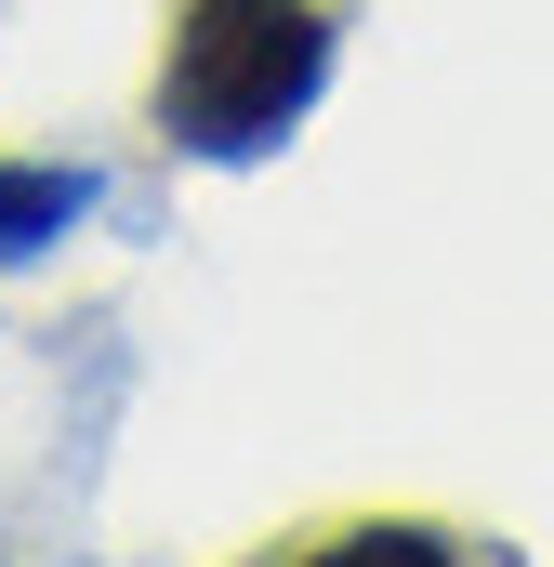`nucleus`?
<instances>
[{
    "mask_svg": "<svg viewBox=\"0 0 554 567\" xmlns=\"http://www.w3.org/2000/svg\"><path fill=\"white\" fill-rule=\"evenodd\" d=\"M330 53H343V0H172L145 120H158L172 158L252 172L317 120Z\"/></svg>",
    "mask_w": 554,
    "mask_h": 567,
    "instance_id": "obj_1",
    "label": "nucleus"
},
{
    "mask_svg": "<svg viewBox=\"0 0 554 567\" xmlns=\"http://www.w3.org/2000/svg\"><path fill=\"white\" fill-rule=\"evenodd\" d=\"M252 567H489V555L462 528H435V515H330V528L265 542Z\"/></svg>",
    "mask_w": 554,
    "mask_h": 567,
    "instance_id": "obj_2",
    "label": "nucleus"
},
{
    "mask_svg": "<svg viewBox=\"0 0 554 567\" xmlns=\"http://www.w3.org/2000/svg\"><path fill=\"white\" fill-rule=\"evenodd\" d=\"M106 185L80 172V158H0V265H27V251H53L80 212H93Z\"/></svg>",
    "mask_w": 554,
    "mask_h": 567,
    "instance_id": "obj_3",
    "label": "nucleus"
}]
</instances>
